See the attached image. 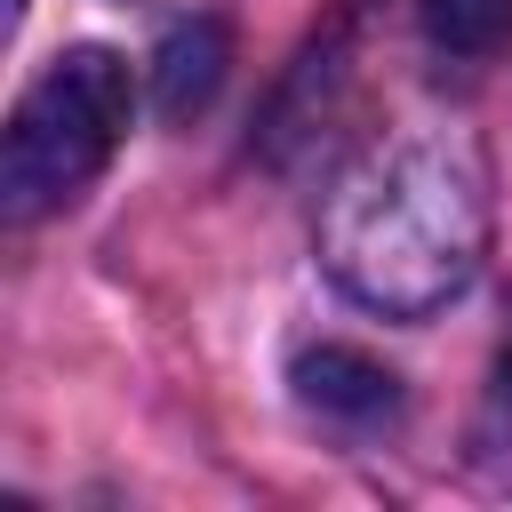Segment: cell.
I'll return each mask as SVG.
<instances>
[{
    "label": "cell",
    "mask_w": 512,
    "mask_h": 512,
    "mask_svg": "<svg viewBox=\"0 0 512 512\" xmlns=\"http://www.w3.org/2000/svg\"><path fill=\"white\" fill-rule=\"evenodd\" d=\"M488 248V176L456 136H384L352 160L320 216L328 280L392 320H424L480 272Z\"/></svg>",
    "instance_id": "6da1fadb"
},
{
    "label": "cell",
    "mask_w": 512,
    "mask_h": 512,
    "mask_svg": "<svg viewBox=\"0 0 512 512\" xmlns=\"http://www.w3.org/2000/svg\"><path fill=\"white\" fill-rule=\"evenodd\" d=\"M136 112L128 64L112 48H64L16 104L8 120V152H0V192L8 216H48L72 192L96 184V168L120 152Z\"/></svg>",
    "instance_id": "7a4b0ae2"
},
{
    "label": "cell",
    "mask_w": 512,
    "mask_h": 512,
    "mask_svg": "<svg viewBox=\"0 0 512 512\" xmlns=\"http://www.w3.org/2000/svg\"><path fill=\"white\" fill-rule=\"evenodd\" d=\"M288 376H296V400L312 416L344 424V432H376V424L400 416V376L384 360L352 352V344H312V352H296Z\"/></svg>",
    "instance_id": "3957f363"
},
{
    "label": "cell",
    "mask_w": 512,
    "mask_h": 512,
    "mask_svg": "<svg viewBox=\"0 0 512 512\" xmlns=\"http://www.w3.org/2000/svg\"><path fill=\"white\" fill-rule=\"evenodd\" d=\"M224 64H232V40H224V24H216V16L176 24V32L160 40V112H168V120H192V112L216 96Z\"/></svg>",
    "instance_id": "277c9868"
},
{
    "label": "cell",
    "mask_w": 512,
    "mask_h": 512,
    "mask_svg": "<svg viewBox=\"0 0 512 512\" xmlns=\"http://www.w3.org/2000/svg\"><path fill=\"white\" fill-rule=\"evenodd\" d=\"M416 8L440 56H496L512 32V0H416Z\"/></svg>",
    "instance_id": "5b68a950"
},
{
    "label": "cell",
    "mask_w": 512,
    "mask_h": 512,
    "mask_svg": "<svg viewBox=\"0 0 512 512\" xmlns=\"http://www.w3.org/2000/svg\"><path fill=\"white\" fill-rule=\"evenodd\" d=\"M504 376H512V344H504Z\"/></svg>",
    "instance_id": "8992f818"
}]
</instances>
